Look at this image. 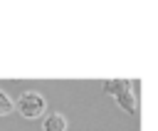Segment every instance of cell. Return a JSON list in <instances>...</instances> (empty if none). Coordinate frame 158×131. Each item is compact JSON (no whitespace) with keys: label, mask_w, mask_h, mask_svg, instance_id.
<instances>
[{"label":"cell","mask_w":158,"mask_h":131,"mask_svg":"<svg viewBox=\"0 0 158 131\" xmlns=\"http://www.w3.org/2000/svg\"><path fill=\"white\" fill-rule=\"evenodd\" d=\"M131 87V79H104V91L114 96L126 114H136V94Z\"/></svg>","instance_id":"6da1fadb"},{"label":"cell","mask_w":158,"mask_h":131,"mask_svg":"<svg viewBox=\"0 0 158 131\" xmlns=\"http://www.w3.org/2000/svg\"><path fill=\"white\" fill-rule=\"evenodd\" d=\"M15 106L25 119H40L47 111V101H44V96L40 91H22Z\"/></svg>","instance_id":"7a4b0ae2"},{"label":"cell","mask_w":158,"mask_h":131,"mask_svg":"<svg viewBox=\"0 0 158 131\" xmlns=\"http://www.w3.org/2000/svg\"><path fill=\"white\" fill-rule=\"evenodd\" d=\"M42 129H44V131H67V119H64L59 111H52V114H47Z\"/></svg>","instance_id":"3957f363"},{"label":"cell","mask_w":158,"mask_h":131,"mask_svg":"<svg viewBox=\"0 0 158 131\" xmlns=\"http://www.w3.org/2000/svg\"><path fill=\"white\" fill-rule=\"evenodd\" d=\"M12 109H15V104H12V99H10V96H7V94H5L2 89H0V116H5V114H10Z\"/></svg>","instance_id":"277c9868"}]
</instances>
